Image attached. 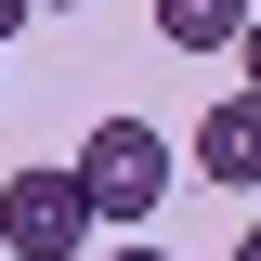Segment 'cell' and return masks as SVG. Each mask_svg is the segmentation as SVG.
Returning <instances> with one entry per match:
<instances>
[{
	"label": "cell",
	"mask_w": 261,
	"mask_h": 261,
	"mask_svg": "<svg viewBox=\"0 0 261 261\" xmlns=\"http://www.w3.org/2000/svg\"><path fill=\"white\" fill-rule=\"evenodd\" d=\"M0 248H13V261H92L105 248V209H92V183H79V157L0 183Z\"/></svg>",
	"instance_id": "cell-1"
},
{
	"label": "cell",
	"mask_w": 261,
	"mask_h": 261,
	"mask_svg": "<svg viewBox=\"0 0 261 261\" xmlns=\"http://www.w3.org/2000/svg\"><path fill=\"white\" fill-rule=\"evenodd\" d=\"M183 170H196V157H170V130H144V118H105L92 144H79V183H92L105 222H157Z\"/></svg>",
	"instance_id": "cell-2"
},
{
	"label": "cell",
	"mask_w": 261,
	"mask_h": 261,
	"mask_svg": "<svg viewBox=\"0 0 261 261\" xmlns=\"http://www.w3.org/2000/svg\"><path fill=\"white\" fill-rule=\"evenodd\" d=\"M183 157L209 170V183H235V196H248V183H261V92H235V105H209Z\"/></svg>",
	"instance_id": "cell-3"
},
{
	"label": "cell",
	"mask_w": 261,
	"mask_h": 261,
	"mask_svg": "<svg viewBox=\"0 0 261 261\" xmlns=\"http://www.w3.org/2000/svg\"><path fill=\"white\" fill-rule=\"evenodd\" d=\"M144 13H157V39H170V53H235L261 0H144Z\"/></svg>",
	"instance_id": "cell-4"
},
{
	"label": "cell",
	"mask_w": 261,
	"mask_h": 261,
	"mask_svg": "<svg viewBox=\"0 0 261 261\" xmlns=\"http://www.w3.org/2000/svg\"><path fill=\"white\" fill-rule=\"evenodd\" d=\"M235 79H248V92H261V13H248V39H235Z\"/></svg>",
	"instance_id": "cell-5"
},
{
	"label": "cell",
	"mask_w": 261,
	"mask_h": 261,
	"mask_svg": "<svg viewBox=\"0 0 261 261\" xmlns=\"http://www.w3.org/2000/svg\"><path fill=\"white\" fill-rule=\"evenodd\" d=\"M27 13H53V0H0V39H27Z\"/></svg>",
	"instance_id": "cell-6"
},
{
	"label": "cell",
	"mask_w": 261,
	"mask_h": 261,
	"mask_svg": "<svg viewBox=\"0 0 261 261\" xmlns=\"http://www.w3.org/2000/svg\"><path fill=\"white\" fill-rule=\"evenodd\" d=\"M92 261H170V248H144V235H130V248H92Z\"/></svg>",
	"instance_id": "cell-7"
},
{
	"label": "cell",
	"mask_w": 261,
	"mask_h": 261,
	"mask_svg": "<svg viewBox=\"0 0 261 261\" xmlns=\"http://www.w3.org/2000/svg\"><path fill=\"white\" fill-rule=\"evenodd\" d=\"M235 261H261V222H248V235H235Z\"/></svg>",
	"instance_id": "cell-8"
},
{
	"label": "cell",
	"mask_w": 261,
	"mask_h": 261,
	"mask_svg": "<svg viewBox=\"0 0 261 261\" xmlns=\"http://www.w3.org/2000/svg\"><path fill=\"white\" fill-rule=\"evenodd\" d=\"M53 13H79V0H53Z\"/></svg>",
	"instance_id": "cell-9"
},
{
	"label": "cell",
	"mask_w": 261,
	"mask_h": 261,
	"mask_svg": "<svg viewBox=\"0 0 261 261\" xmlns=\"http://www.w3.org/2000/svg\"><path fill=\"white\" fill-rule=\"evenodd\" d=\"M0 261H13V248H0Z\"/></svg>",
	"instance_id": "cell-10"
}]
</instances>
